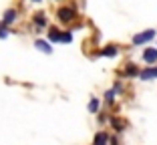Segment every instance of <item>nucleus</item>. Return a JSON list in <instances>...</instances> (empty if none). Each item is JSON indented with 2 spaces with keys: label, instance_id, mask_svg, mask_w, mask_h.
Segmentation results:
<instances>
[{
  "label": "nucleus",
  "instance_id": "1",
  "mask_svg": "<svg viewBox=\"0 0 157 145\" xmlns=\"http://www.w3.org/2000/svg\"><path fill=\"white\" fill-rule=\"evenodd\" d=\"M153 38H155V30L149 28V30H143L141 34H135L133 36V44H145V42L153 40Z\"/></svg>",
  "mask_w": 157,
  "mask_h": 145
},
{
  "label": "nucleus",
  "instance_id": "2",
  "mask_svg": "<svg viewBox=\"0 0 157 145\" xmlns=\"http://www.w3.org/2000/svg\"><path fill=\"white\" fill-rule=\"evenodd\" d=\"M56 14H59V20H60V22H71V20L75 18V10H73V8H69V6L60 8Z\"/></svg>",
  "mask_w": 157,
  "mask_h": 145
},
{
  "label": "nucleus",
  "instance_id": "3",
  "mask_svg": "<svg viewBox=\"0 0 157 145\" xmlns=\"http://www.w3.org/2000/svg\"><path fill=\"white\" fill-rule=\"evenodd\" d=\"M139 79H141V81H153V79H157V67H147V69H143L141 73H139Z\"/></svg>",
  "mask_w": 157,
  "mask_h": 145
},
{
  "label": "nucleus",
  "instance_id": "4",
  "mask_svg": "<svg viewBox=\"0 0 157 145\" xmlns=\"http://www.w3.org/2000/svg\"><path fill=\"white\" fill-rule=\"evenodd\" d=\"M143 61L147 63V65H153V63H157V48L153 47H147L143 51Z\"/></svg>",
  "mask_w": 157,
  "mask_h": 145
},
{
  "label": "nucleus",
  "instance_id": "5",
  "mask_svg": "<svg viewBox=\"0 0 157 145\" xmlns=\"http://www.w3.org/2000/svg\"><path fill=\"white\" fill-rule=\"evenodd\" d=\"M139 73H141V71H139L137 67L133 65V63H129V65L125 67V71H123V75H125V77H139Z\"/></svg>",
  "mask_w": 157,
  "mask_h": 145
},
{
  "label": "nucleus",
  "instance_id": "6",
  "mask_svg": "<svg viewBox=\"0 0 157 145\" xmlns=\"http://www.w3.org/2000/svg\"><path fill=\"white\" fill-rule=\"evenodd\" d=\"M107 143H109V135H107L105 131H101V133H97V135H95L93 145H107Z\"/></svg>",
  "mask_w": 157,
  "mask_h": 145
},
{
  "label": "nucleus",
  "instance_id": "7",
  "mask_svg": "<svg viewBox=\"0 0 157 145\" xmlns=\"http://www.w3.org/2000/svg\"><path fill=\"white\" fill-rule=\"evenodd\" d=\"M117 52H119V48H117L115 44H109V47H105L99 55H101V56H115Z\"/></svg>",
  "mask_w": 157,
  "mask_h": 145
},
{
  "label": "nucleus",
  "instance_id": "8",
  "mask_svg": "<svg viewBox=\"0 0 157 145\" xmlns=\"http://www.w3.org/2000/svg\"><path fill=\"white\" fill-rule=\"evenodd\" d=\"M14 20H16V10H6L4 12V18H2V22L4 24H10V22H14Z\"/></svg>",
  "mask_w": 157,
  "mask_h": 145
},
{
  "label": "nucleus",
  "instance_id": "9",
  "mask_svg": "<svg viewBox=\"0 0 157 145\" xmlns=\"http://www.w3.org/2000/svg\"><path fill=\"white\" fill-rule=\"evenodd\" d=\"M111 125L115 127V131H123L127 123H125V121H121V119H117V117H113V119H111Z\"/></svg>",
  "mask_w": 157,
  "mask_h": 145
},
{
  "label": "nucleus",
  "instance_id": "10",
  "mask_svg": "<svg viewBox=\"0 0 157 145\" xmlns=\"http://www.w3.org/2000/svg\"><path fill=\"white\" fill-rule=\"evenodd\" d=\"M48 40H52V42H60V40H63V34H60L59 30H51V32H48Z\"/></svg>",
  "mask_w": 157,
  "mask_h": 145
},
{
  "label": "nucleus",
  "instance_id": "11",
  "mask_svg": "<svg viewBox=\"0 0 157 145\" xmlns=\"http://www.w3.org/2000/svg\"><path fill=\"white\" fill-rule=\"evenodd\" d=\"M36 48H40L42 52H52V48L48 47V42H44V40H36Z\"/></svg>",
  "mask_w": 157,
  "mask_h": 145
},
{
  "label": "nucleus",
  "instance_id": "12",
  "mask_svg": "<svg viewBox=\"0 0 157 145\" xmlns=\"http://www.w3.org/2000/svg\"><path fill=\"white\" fill-rule=\"evenodd\" d=\"M89 111H91V113H97L99 111V99H91V103H89Z\"/></svg>",
  "mask_w": 157,
  "mask_h": 145
},
{
  "label": "nucleus",
  "instance_id": "13",
  "mask_svg": "<svg viewBox=\"0 0 157 145\" xmlns=\"http://www.w3.org/2000/svg\"><path fill=\"white\" fill-rule=\"evenodd\" d=\"M115 93H117V89H115V87H113L111 91H107V93H105V99L109 101V103H113V101H115Z\"/></svg>",
  "mask_w": 157,
  "mask_h": 145
},
{
  "label": "nucleus",
  "instance_id": "14",
  "mask_svg": "<svg viewBox=\"0 0 157 145\" xmlns=\"http://www.w3.org/2000/svg\"><path fill=\"white\" fill-rule=\"evenodd\" d=\"M34 22H36L38 26H44L46 20H44V16H42V14H38V16H34Z\"/></svg>",
  "mask_w": 157,
  "mask_h": 145
},
{
  "label": "nucleus",
  "instance_id": "15",
  "mask_svg": "<svg viewBox=\"0 0 157 145\" xmlns=\"http://www.w3.org/2000/svg\"><path fill=\"white\" fill-rule=\"evenodd\" d=\"M0 36H8V26L6 24H0Z\"/></svg>",
  "mask_w": 157,
  "mask_h": 145
},
{
  "label": "nucleus",
  "instance_id": "16",
  "mask_svg": "<svg viewBox=\"0 0 157 145\" xmlns=\"http://www.w3.org/2000/svg\"><path fill=\"white\" fill-rule=\"evenodd\" d=\"M71 40H73V34L71 32H63V40L60 42H71Z\"/></svg>",
  "mask_w": 157,
  "mask_h": 145
},
{
  "label": "nucleus",
  "instance_id": "17",
  "mask_svg": "<svg viewBox=\"0 0 157 145\" xmlns=\"http://www.w3.org/2000/svg\"><path fill=\"white\" fill-rule=\"evenodd\" d=\"M111 145H119V141H117V139H111Z\"/></svg>",
  "mask_w": 157,
  "mask_h": 145
},
{
  "label": "nucleus",
  "instance_id": "18",
  "mask_svg": "<svg viewBox=\"0 0 157 145\" xmlns=\"http://www.w3.org/2000/svg\"><path fill=\"white\" fill-rule=\"evenodd\" d=\"M33 2H40V0H33Z\"/></svg>",
  "mask_w": 157,
  "mask_h": 145
}]
</instances>
